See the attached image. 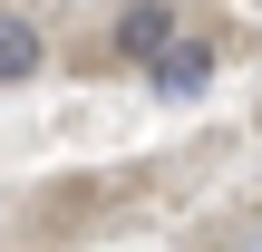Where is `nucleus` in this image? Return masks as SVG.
Here are the masks:
<instances>
[{"instance_id":"1","label":"nucleus","mask_w":262,"mask_h":252,"mask_svg":"<svg viewBox=\"0 0 262 252\" xmlns=\"http://www.w3.org/2000/svg\"><path fill=\"white\" fill-rule=\"evenodd\" d=\"M214 68H224V39H185V29H175V39L146 58V87H156L165 107H185V97L214 87Z\"/></svg>"},{"instance_id":"2","label":"nucleus","mask_w":262,"mask_h":252,"mask_svg":"<svg viewBox=\"0 0 262 252\" xmlns=\"http://www.w3.org/2000/svg\"><path fill=\"white\" fill-rule=\"evenodd\" d=\"M165 39H175V0H126V10L107 19V49H117V58H136V68H146Z\"/></svg>"},{"instance_id":"3","label":"nucleus","mask_w":262,"mask_h":252,"mask_svg":"<svg viewBox=\"0 0 262 252\" xmlns=\"http://www.w3.org/2000/svg\"><path fill=\"white\" fill-rule=\"evenodd\" d=\"M49 68V39H39V19L29 10H0V87H29Z\"/></svg>"}]
</instances>
